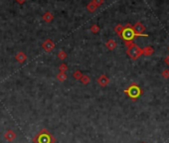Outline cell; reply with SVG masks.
<instances>
[{"mask_svg":"<svg viewBox=\"0 0 169 143\" xmlns=\"http://www.w3.org/2000/svg\"><path fill=\"white\" fill-rule=\"evenodd\" d=\"M153 53H154V50L152 47H150V46H146L142 49V55L144 56L149 57V56L153 55Z\"/></svg>","mask_w":169,"mask_h":143,"instance_id":"12","label":"cell"},{"mask_svg":"<svg viewBox=\"0 0 169 143\" xmlns=\"http://www.w3.org/2000/svg\"><path fill=\"white\" fill-rule=\"evenodd\" d=\"M16 133L13 131L12 129H9V130H7V131L4 133V138H5V140L6 141H8V142H12V141H14L15 140V138H16Z\"/></svg>","mask_w":169,"mask_h":143,"instance_id":"8","label":"cell"},{"mask_svg":"<svg viewBox=\"0 0 169 143\" xmlns=\"http://www.w3.org/2000/svg\"><path fill=\"white\" fill-rule=\"evenodd\" d=\"M32 141L33 143H55L56 138L46 128H43L32 138Z\"/></svg>","mask_w":169,"mask_h":143,"instance_id":"1","label":"cell"},{"mask_svg":"<svg viewBox=\"0 0 169 143\" xmlns=\"http://www.w3.org/2000/svg\"><path fill=\"white\" fill-rule=\"evenodd\" d=\"M16 2L17 3H19V4H23V3H25L26 2V0H16Z\"/></svg>","mask_w":169,"mask_h":143,"instance_id":"24","label":"cell"},{"mask_svg":"<svg viewBox=\"0 0 169 143\" xmlns=\"http://www.w3.org/2000/svg\"><path fill=\"white\" fill-rule=\"evenodd\" d=\"M81 83H83V85H88V83H90V78L89 77L88 75H83V77L81 78Z\"/></svg>","mask_w":169,"mask_h":143,"instance_id":"16","label":"cell"},{"mask_svg":"<svg viewBox=\"0 0 169 143\" xmlns=\"http://www.w3.org/2000/svg\"><path fill=\"white\" fill-rule=\"evenodd\" d=\"M97 83L102 88H106L109 86V79L106 75H100L99 78H97Z\"/></svg>","mask_w":169,"mask_h":143,"instance_id":"7","label":"cell"},{"mask_svg":"<svg viewBox=\"0 0 169 143\" xmlns=\"http://www.w3.org/2000/svg\"><path fill=\"white\" fill-rule=\"evenodd\" d=\"M56 78H57V80H58L60 83L65 82V81L68 79L67 75H66V73H63V72H60V73L58 74V75H57V77H56Z\"/></svg>","mask_w":169,"mask_h":143,"instance_id":"13","label":"cell"},{"mask_svg":"<svg viewBox=\"0 0 169 143\" xmlns=\"http://www.w3.org/2000/svg\"><path fill=\"white\" fill-rule=\"evenodd\" d=\"M97 7L95 5L94 3H93V1H90L89 4L87 5V10L90 12V13H93V12H95V10H97Z\"/></svg>","mask_w":169,"mask_h":143,"instance_id":"15","label":"cell"},{"mask_svg":"<svg viewBox=\"0 0 169 143\" xmlns=\"http://www.w3.org/2000/svg\"><path fill=\"white\" fill-rule=\"evenodd\" d=\"M42 18L46 23H51V22L54 20V15H53V13H51V12H46V13L42 16Z\"/></svg>","mask_w":169,"mask_h":143,"instance_id":"11","label":"cell"},{"mask_svg":"<svg viewBox=\"0 0 169 143\" xmlns=\"http://www.w3.org/2000/svg\"><path fill=\"white\" fill-rule=\"evenodd\" d=\"M116 46H117V44H116V42L114 41V40H112V39H111V40H109L106 43V47L107 48V50L109 51H114V49L116 48Z\"/></svg>","mask_w":169,"mask_h":143,"instance_id":"10","label":"cell"},{"mask_svg":"<svg viewBox=\"0 0 169 143\" xmlns=\"http://www.w3.org/2000/svg\"><path fill=\"white\" fill-rule=\"evenodd\" d=\"M162 77L164 78V79H169V70H167V69H165L163 72H162Z\"/></svg>","mask_w":169,"mask_h":143,"instance_id":"22","label":"cell"},{"mask_svg":"<svg viewBox=\"0 0 169 143\" xmlns=\"http://www.w3.org/2000/svg\"><path fill=\"white\" fill-rule=\"evenodd\" d=\"M132 29H133V31L135 32L136 34H138V35H141L142 37H148L147 34L143 33V32H145V27H144L143 24L140 23V22H136V23L132 26Z\"/></svg>","mask_w":169,"mask_h":143,"instance_id":"5","label":"cell"},{"mask_svg":"<svg viewBox=\"0 0 169 143\" xmlns=\"http://www.w3.org/2000/svg\"><path fill=\"white\" fill-rule=\"evenodd\" d=\"M67 57H68V55H67V53H66L65 51H60L58 53V58L60 59V60H65V59H67Z\"/></svg>","mask_w":169,"mask_h":143,"instance_id":"18","label":"cell"},{"mask_svg":"<svg viewBox=\"0 0 169 143\" xmlns=\"http://www.w3.org/2000/svg\"><path fill=\"white\" fill-rule=\"evenodd\" d=\"M122 31H123V26H122L121 24H117V25L114 27V32H116V35L119 37L121 36Z\"/></svg>","mask_w":169,"mask_h":143,"instance_id":"14","label":"cell"},{"mask_svg":"<svg viewBox=\"0 0 169 143\" xmlns=\"http://www.w3.org/2000/svg\"><path fill=\"white\" fill-rule=\"evenodd\" d=\"M42 48L44 49V51L47 52V53H51V52L55 49V44H54V42L51 40V39H47V40L43 42Z\"/></svg>","mask_w":169,"mask_h":143,"instance_id":"6","label":"cell"},{"mask_svg":"<svg viewBox=\"0 0 169 143\" xmlns=\"http://www.w3.org/2000/svg\"><path fill=\"white\" fill-rule=\"evenodd\" d=\"M164 63H165L167 66H169V56L165 57V59H164Z\"/></svg>","mask_w":169,"mask_h":143,"instance_id":"23","label":"cell"},{"mask_svg":"<svg viewBox=\"0 0 169 143\" xmlns=\"http://www.w3.org/2000/svg\"><path fill=\"white\" fill-rule=\"evenodd\" d=\"M104 1V0H93V3H94L97 7H100V5H102Z\"/></svg>","mask_w":169,"mask_h":143,"instance_id":"21","label":"cell"},{"mask_svg":"<svg viewBox=\"0 0 169 143\" xmlns=\"http://www.w3.org/2000/svg\"><path fill=\"white\" fill-rule=\"evenodd\" d=\"M73 77H74L75 80H77V81H80L81 80V78L83 77V74H82V72L81 71H76L75 73H74V75H73Z\"/></svg>","mask_w":169,"mask_h":143,"instance_id":"19","label":"cell"},{"mask_svg":"<svg viewBox=\"0 0 169 143\" xmlns=\"http://www.w3.org/2000/svg\"><path fill=\"white\" fill-rule=\"evenodd\" d=\"M168 50H169V48H168Z\"/></svg>","mask_w":169,"mask_h":143,"instance_id":"25","label":"cell"},{"mask_svg":"<svg viewBox=\"0 0 169 143\" xmlns=\"http://www.w3.org/2000/svg\"><path fill=\"white\" fill-rule=\"evenodd\" d=\"M15 59H16V61L18 62V63L23 64L27 61V56H26L25 53H23V52H18V53L16 54V56H15Z\"/></svg>","mask_w":169,"mask_h":143,"instance_id":"9","label":"cell"},{"mask_svg":"<svg viewBox=\"0 0 169 143\" xmlns=\"http://www.w3.org/2000/svg\"><path fill=\"white\" fill-rule=\"evenodd\" d=\"M59 70L60 72H63V73H66L68 70H69V67H68L67 64H61L60 66H59Z\"/></svg>","mask_w":169,"mask_h":143,"instance_id":"20","label":"cell"},{"mask_svg":"<svg viewBox=\"0 0 169 143\" xmlns=\"http://www.w3.org/2000/svg\"><path fill=\"white\" fill-rule=\"evenodd\" d=\"M136 37H142V36L136 34L135 32L133 31L132 26L130 25V24L127 23L126 25L123 26V31H122V33H121V38L123 40L126 47L128 45H130L131 43H133V40L136 38Z\"/></svg>","mask_w":169,"mask_h":143,"instance_id":"2","label":"cell"},{"mask_svg":"<svg viewBox=\"0 0 169 143\" xmlns=\"http://www.w3.org/2000/svg\"><path fill=\"white\" fill-rule=\"evenodd\" d=\"M123 93H126V95H127V97L130 98V100H132L133 102H135V100H137L141 95H142L143 92L137 83H132L128 88L123 90Z\"/></svg>","mask_w":169,"mask_h":143,"instance_id":"3","label":"cell"},{"mask_svg":"<svg viewBox=\"0 0 169 143\" xmlns=\"http://www.w3.org/2000/svg\"><path fill=\"white\" fill-rule=\"evenodd\" d=\"M90 32H92V33L97 34V33H99V32L100 31V28L99 25H97V24H93V25L90 26Z\"/></svg>","mask_w":169,"mask_h":143,"instance_id":"17","label":"cell"},{"mask_svg":"<svg viewBox=\"0 0 169 143\" xmlns=\"http://www.w3.org/2000/svg\"><path fill=\"white\" fill-rule=\"evenodd\" d=\"M126 54L131 60L136 61L138 58H140L142 56V49L139 48V47L134 43H131L130 45L126 47Z\"/></svg>","mask_w":169,"mask_h":143,"instance_id":"4","label":"cell"}]
</instances>
